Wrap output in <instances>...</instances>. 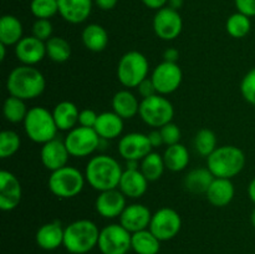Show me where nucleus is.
Returning <instances> with one entry per match:
<instances>
[{"label": "nucleus", "instance_id": "1", "mask_svg": "<svg viewBox=\"0 0 255 254\" xmlns=\"http://www.w3.org/2000/svg\"><path fill=\"white\" fill-rule=\"evenodd\" d=\"M124 169L117 159L107 154H97L92 157L85 168L86 182L95 191L104 192L119 188Z\"/></svg>", "mask_w": 255, "mask_h": 254}, {"label": "nucleus", "instance_id": "2", "mask_svg": "<svg viewBox=\"0 0 255 254\" xmlns=\"http://www.w3.org/2000/svg\"><path fill=\"white\" fill-rule=\"evenodd\" d=\"M46 87V81L40 70L29 65H20L11 70L6 80V90L11 96L24 100L39 97Z\"/></svg>", "mask_w": 255, "mask_h": 254}, {"label": "nucleus", "instance_id": "3", "mask_svg": "<svg viewBox=\"0 0 255 254\" xmlns=\"http://www.w3.org/2000/svg\"><path fill=\"white\" fill-rule=\"evenodd\" d=\"M100 229L90 219H79L65 227L64 247L71 254H86L97 247Z\"/></svg>", "mask_w": 255, "mask_h": 254}, {"label": "nucleus", "instance_id": "4", "mask_svg": "<svg viewBox=\"0 0 255 254\" xmlns=\"http://www.w3.org/2000/svg\"><path fill=\"white\" fill-rule=\"evenodd\" d=\"M246 166V154L237 146H221L207 157V168L216 178L232 179Z\"/></svg>", "mask_w": 255, "mask_h": 254}, {"label": "nucleus", "instance_id": "5", "mask_svg": "<svg viewBox=\"0 0 255 254\" xmlns=\"http://www.w3.org/2000/svg\"><path fill=\"white\" fill-rule=\"evenodd\" d=\"M24 129L32 142L41 144L56 138L59 131L52 112L42 106H35L29 110L24 120Z\"/></svg>", "mask_w": 255, "mask_h": 254}, {"label": "nucleus", "instance_id": "6", "mask_svg": "<svg viewBox=\"0 0 255 254\" xmlns=\"http://www.w3.org/2000/svg\"><path fill=\"white\" fill-rule=\"evenodd\" d=\"M85 182H86L85 173L75 167L65 166L51 172L47 186L54 196L69 199L81 193L85 187Z\"/></svg>", "mask_w": 255, "mask_h": 254}, {"label": "nucleus", "instance_id": "7", "mask_svg": "<svg viewBox=\"0 0 255 254\" xmlns=\"http://www.w3.org/2000/svg\"><path fill=\"white\" fill-rule=\"evenodd\" d=\"M149 64L147 57L139 51H128L120 59L117 65V79L127 89L138 86L148 77Z\"/></svg>", "mask_w": 255, "mask_h": 254}, {"label": "nucleus", "instance_id": "8", "mask_svg": "<svg viewBox=\"0 0 255 254\" xmlns=\"http://www.w3.org/2000/svg\"><path fill=\"white\" fill-rule=\"evenodd\" d=\"M138 115L146 125L153 128H161L164 125L172 122L174 117V107L163 95L156 94L147 99H142Z\"/></svg>", "mask_w": 255, "mask_h": 254}, {"label": "nucleus", "instance_id": "9", "mask_svg": "<svg viewBox=\"0 0 255 254\" xmlns=\"http://www.w3.org/2000/svg\"><path fill=\"white\" fill-rule=\"evenodd\" d=\"M97 248L102 254H127L132 249V233L120 223L109 224L100 231Z\"/></svg>", "mask_w": 255, "mask_h": 254}, {"label": "nucleus", "instance_id": "10", "mask_svg": "<svg viewBox=\"0 0 255 254\" xmlns=\"http://www.w3.org/2000/svg\"><path fill=\"white\" fill-rule=\"evenodd\" d=\"M64 141L70 156L84 158L92 154L99 148L102 139L95 131V128L77 126L69 131Z\"/></svg>", "mask_w": 255, "mask_h": 254}, {"label": "nucleus", "instance_id": "11", "mask_svg": "<svg viewBox=\"0 0 255 254\" xmlns=\"http://www.w3.org/2000/svg\"><path fill=\"white\" fill-rule=\"evenodd\" d=\"M182 228V218L179 213L169 207H163L154 212L148 229L161 242L173 239Z\"/></svg>", "mask_w": 255, "mask_h": 254}, {"label": "nucleus", "instance_id": "12", "mask_svg": "<svg viewBox=\"0 0 255 254\" xmlns=\"http://www.w3.org/2000/svg\"><path fill=\"white\" fill-rule=\"evenodd\" d=\"M157 94L169 95L179 89L183 80V72L177 62L163 61L157 65L151 75Z\"/></svg>", "mask_w": 255, "mask_h": 254}, {"label": "nucleus", "instance_id": "13", "mask_svg": "<svg viewBox=\"0 0 255 254\" xmlns=\"http://www.w3.org/2000/svg\"><path fill=\"white\" fill-rule=\"evenodd\" d=\"M183 29V21L177 10L164 6L157 10L153 17L154 34L164 41H171L181 35Z\"/></svg>", "mask_w": 255, "mask_h": 254}, {"label": "nucleus", "instance_id": "14", "mask_svg": "<svg viewBox=\"0 0 255 254\" xmlns=\"http://www.w3.org/2000/svg\"><path fill=\"white\" fill-rule=\"evenodd\" d=\"M153 147L151 146L148 136L142 132H131L121 137L119 142V153L126 161L141 162Z\"/></svg>", "mask_w": 255, "mask_h": 254}, {"label": "nucleus", "instance_id": "15", "mask_svg": "<svg viewBox=\"0 0 255 254\" xmlns=\"http://www.w3.org/2000/svg\"><path fill=\"white\" fill-rule=\"evenodd\" d=\"M126 207V196L119 188L100 192L95 201L96 212L106 219L120 218Z\"/></svg>", "mask_w": 255, "mask_h": 254}, {"label": "nucleus", "instance_id": "16", "mask_svg": "<svg viewBox=\"0 0 255 254\" xmlns=\"http://www.w3.org/2000/svg\"><path fill=\"white\" fill-rule=\"evenodd\" d=\"M21 184L17 177L9 171L0 172V209L14 211L21 201Z\"/></svg>", "mask_w": 255, "mask_h": 254}, {"label": "nucleus", "instance_id": "17", "mask_svg": "<svg viewBox=\"0 0 255 254\" xmlns=\"http://www.w3.org/2000/svg\"><path fill=\"white\" fill-rule=\"evenodd\" d=\"M153 214L148 207L141 203L128 204L120 216V224L126 228L129 233L148 229Z\"/></svg>", "mask_w": 255, "mask_h": 254}, {"label": "nucleus", "instance_id": "18", "mask_svg": "<svg viewBox=\"0 0 255 254\" xmlns=\"http://www.w3.org/2000/svg\"><path fill=\"white\" fill-rule=\"evenodd\" d=\"M15 56L22 65L34 66L46 56V44L35 36H25L15 45Z\"/></svg>", "mask_w": 255, "mask_h": 254}, {"label": "nucleus", "instance_id": "19", "mask_svg": "<svg viewBox=\"0 0 255 254\" xmlns=\"http://www.w3.org/2000/svg\"><path fill=\"white\" fill-rule=\"evenodd\" d=\"M69 157L70 153L67 151L65 141L59 138H54L44 143L41 151H40V158H41L42 164L45 168L51 172L67 166Z\"/></svg>", "mask_w": 255, "mask_h": 254}, {"label": "nucleus", "instance_id": "20", "mask_svg": "<svg viewBox=\"0 0 255 254\" xmlns=\"http://www.w3.org/2000/svg\"><path fill=\"white\" fill-rule=\"evenodd\" d=\"M65 228H62L61 222L54 221L45 223L37 229L35 234L36 244L44 251H55L59 247L64 246Z\"/></svg>", "mask_w": 255, "mask_h": 254}, {"label": "nucleus", "instance_id": "21", "mask_svg": "<svg viewBox=\"0 0 255 254\" xmlns=\"http://www.w3.org/2000/svg\"><path fill=\"white\" fill-rule=\"evenodd\" d=\"M148 179L139 169H125L120 181L119 189L126 198L137 199L147 192Z\"/></svg>", "mask_w": 255, "mask_h": 254}, {"label": "nucleus", "instance_id": "22", "mask_svg": "<svg viewBox=\"0 0 255 254\" xmlns=\"http://www.w3.org/2000/svg\"><path fill=\"white\" fill-rule=\"evenodd\" d=\"M59 14L70 24L87 20L92 10V0H57Z\"/></svg>", "mask_w": 255, "mask_h": 254}, {"label": "nucleus", "instance_id": "23", "mask_svg": "<svg viewBox=\"0 0 255 254\" xmlns=\"http://www.w3.org/2000/svg\"><path fill=\"white\" fill-rule=\"evenodd\" d=\"M236 189L232 179L214 178L206 196L209 203L214 207H226L233 201Z\"/></svg>", "mask_w": 255, "mask_h": 254}, {"label": "nucleus", "instance_id": "24", "mask_svg": "<svg viewBox=\"0 0 255 254\" xmlns=\"http://www.w3.org/2000/svg\"><path fill=\"white\" fill-rule=\"evenodd\" d=\"M95 131L97 132L101 139H115L121 136L124 132V119L116 112L107 111L99 115Z\"/></svg>", "mask_w": 255, "mask_h": 254}, {"label": "nucleus", "instance_id": "25", "mask_svg": "<svg viewBox=\"0 0 255 254\" xmlns=\"http://www.w3.org/2000/svg\"><path fill=\"white\" fill-rule=\"evenodd\" d=\"M138 99L129 90H120L112 97V109L121 119H133L139 111Z\"/></svg>", "mask_w": 255, "mask_h": 254}, {"label": "nucleus", "instance_id": "26", "mask_svg": "<svg viewBox=\"0 0 255 254\" xmlns=\"http://www.w3.org/2000/svg\"><path fill=\"white\" fill-rule=\"evenodd\" d=\"M80 111L76 105L71 101H61L52 110L56 126L60 131H71L79 125Z\"/></svg>", "mask_w": 255, "mask_h": 254}, {"label": "nucleus", "instance_id": "27", "mask_svg": "<svg viewBox=\"0 0 255 254\" xmlns=\"http://www.w3.org/2000/svg\"><path fill=\"white\" fill-rule=\"evenodd\" d=\"M216 177L208 168H196L189 171L183 179L184 188L194 194H206Z\"/></svg>", "mask_w": 255, "mask_h": 254}, {"label": "nucleus", "instance_id": "28", "mask_svg": "<svg viewBox=\"0 0 255 254\" xmlns=\"http://www.w3.org/2000/svg\"><path fill=\"white\" fill-rule=\"evenodd\" d=\"M82 44L92 52H101L109 45V34L104 26L99 24H90L82 30Z\"/></svg>", "mask_w": 255, "mask_h": 254}, {"label": "nucleus", "instance_id": "29", "mask_svg": "<svg viewBox=\"0 0 255 254\" xmlns=\"http://www.w3.org/2000/svg\"><path fill=\"white\" fill-rule=\"evenodd\" d=\"M163 159L167 169L172 172H181L188 167L189 152L184 144H172V146H167L163 153Z\"/></svg>", "mask_w": 255, "mask_h": 254}, {"label": "nucleus", "instance_id": "30", "mask_svg": "<svg viewBox=\"0 0 255 254\" xmlns=\"http://www.w3.org/2000/svg\"><path fill=\"white\" fill-rule=\"evenodd\" d=\"M22 39V24L16 16L4 15L0 20V42L6 46L16 45Z\"/></svg>", "mask_w": 255, "mask_h": 254}, {"label": "nucleus", "instance_id": "31", "mask_svg": "<svg viewBox=\"0 0 255 254\" xmlns=\"http://www.w3.org/2000/svg\"><path fill=\"white\" fill-rule=\"evenodd\" d=\"M161 241L149 229L132 233V251L136 254H158Z\"/></svg>", "mask_w": 255, "mask_h": 254}, {"label": "nucleus", "instance_id": "32", "mask_svg": "<svg viewBox=\"0 0 255 254\" xmlns=\"http://www.w3.org/2000/svg\"><path fill=\"white\" fill-rule=\"evenodd\" d=\"M164 169H166V164H164L163 156L157 152H151L139 162V171L148 179V182L158 181L163 174Z\"/></svg>", "mask_w": 255, "mask_h": 254}, {"label": "nucleus", "instance_id": "33", "mask_svg": "<svg viewBox=\"0 0 255 254\" xmlns=\"http://www.w3.org/2000/svg\"><path fill=\"white\" fill-rule=\"evenodd\" d=\"M46 56L54 62L67 61L71 57V45L66 39L60 36H52L46 42Z\"/></svg>", "mask_w": 255, "mask_h": 254}, {"label": "nucleus", "instance_id": "34", "mask_svg": "<svg viewBox=\"0 0 255 254\" xmlns=\"http://www.w3.org/2000/svg\"><path fill=\"white\" fill-rule=\"evenodd\" d=\"M2 112H4V117L7 122L19 124V122H24L29 110L26 109L24 100L10 95L5 100L4 106H2Z\"/></svg>", "mask_w": 255, "mask_h": 254}, {"label": "nucleus", "instance_id": "35", "mask_svg": "<svg viewBox=\"0 0 255 254\" xmlns=\"http://www.w3.org/2000/svg\"><path fill=\"white\" fill-rule=\"evenodd\" d=\"M252 27L251 17L247 15L242 14V12H236V14L231 15L226 22L227 32L231 35L234 39H242L246 37L249 34Z\"/></svg>", "mask_w": 255, "mask_h": 254}, {"label": "nucleus", "instance_id": "36", "mask_svg": "<svg viewBox=\"0 0 255 254\" xmlns=\"http://www.w3.org/2000/svg\"><path fill=\"white\" fill-rule=\"evenodd\" d=\"M194 148L198 154L208 157L217 149V136L212 129L202 128L194 137Z\"/></svg>", "mask_w": 255, "mask_h": 254}, {"label": "nucleus", "instance_id": "37", "mask_svg": "<svg viewBox=\"0 0 255 254\" xmlns=\"http://www.w3.org/2000/svg\"><path fill=\"white\" fill-rule=\"evenodd\" d=\"M21 139L15 131L5 129L0 133V157L1 158H9L14 156L20 148Z\"/></svg>", "mask_w": 255, "mask_h": 254}, {"label": "nucleus", "instance_id": "38", "mask_svg": "<svg viewBox=\"0 0 255 254\" xmlns=\"http://www.w3.org/2000/svg\"><path fill=\"white\" fill-rule=\"evenodd\" d=\"M30 10L36 19H50L59 12L57 0H32Z\"/></svg>", "mask_w": 255, "mask_h": 254}, {"label": "nucleus", "instance_id": "39", "mask_svg": "<svg viewBox=\"0 0 255 254\" xmlns=\"http://www.w3.org/2000/svg\"><path fill=\"white\" fill-rule=\"evenodd\" d=\"M241 92L248 104L255 106V67L249 70L242 79Z\"/></svg>", "mask_w": 255, "mask_h": 254}, {"label": "nucleus", "instance_id": "40", "mask_svg": "<svg viewBox=\"0 0 255 254\" xmlns=\"http://www.w3.org/2000/svg\"><path fill=\"white\" fill-rule=\"evenodd\" d=\"M162 134V138H163V143L166 146H172V144L179 143V139H181V129L173 122H169V124L164 125L159 128Z\"/></svg>", "mask_w": 255, "mask_h": 254}, {"label": "nucleus", "instance_id": "41", "mask_svg": "<svg viewBox=\"0 0 255 254\" xmlns=\"http://www.w3.org/2000/svg\"><path fill=\"white\" fill-rule=\"evenodd\" d=\"M52 35V24L49 19H36L32 25V36L46 42Z\"/></svg>", "mask_w": 255, "mask_h": 254}, {"label": "nucleus", "instance_id": "42", "mask_svg": "<svg viewBox=\"0 0 255 254\" xmlns=\"http://www.w3.org/2000/svg\"><path fill=\"white\" fill-rule=\"evenodd\" d=\"M97 119H99V114L91 109H85L80 111L79 115V126L87 127V128H95Z\"/></svg>", "mask_w": 255, "mask_h": 254}, {"label": "nucleus", "instance_id": "43", "mask_svg": "<svg viewBox=\"0 0 255 254\" xmlns=\"http://www.w3.org/2000/svg\"><path fill=\"white\" fill-rule=\"evenodd\" d=\"M137 91H138L139 96H141L142 99H147V97H151L157 94L156 87H154L151 77H147L146 80H143V81L137 86Z\"/></svg>", "mask_w": 255, "mask_h": 254}, {"label": "nucleus", "instance_id": "44", "mask_svg": "<svg viewBox=\"0 0 255 254\" xmlns=\"http://www.w3.org/2000/svg\"><path fill=\"white\" fill-rule=\"evenodd\" d=\"M239 12L252 17L255 16V0H234Z\"/></svg>", "mask_w": 255, "mask_h": 254}, {"label": "nucleus", "instance_id": "45", "mask_svg": "<svg viewBox=\"0 0 255 254\" xmlns=\"http://www.w3.org/2000/svg\"><path fill=\"white\" fill-rule=\"evenodd\" d=\"M147 136H148V139L149 142H151V146L153 147V148H157V147L162 146L163 143V138H162V134H161V131L158 129H152L151 132H148L147 133Z\"/></svg>", "mask_w": 255, "mask_h": 254}, {"label": "nucleus", "instance_id": "46", "mask_svg": "<svg viewBox=\"0 0 255 254\" xmlns=\"http://www.w3.org/2000/svg\"><path fill=\"white\" fill-rule=\"evenodd\" d=\"M179 59V51L174 47H168L166 51L163 52V60L168 62H177Z\"/></svg>", "mask_w": 255, "mask_h": 254}, {"label": "nucleus", "instance_id": "47", "mask_svg": "<svg viewBox=\"0 0 255 254\" xmlns=\"http://www.w3.org/2000/svg\"><path fill=\"white\" fill-rule=\"evenodd\" d=\"M144 5L149 9H154V10H159L162 7H164V5L168 2V0H142Z\"/></svg>", "mask_w": 255, "mask_h": 254}, {"label": "nucleus", "instance_id": "48", "mask_svg": "<svg viewBox=\"0 0 255 254\" xmlns=\"http://www.w3.org/2000/svg\"><path fill=\"white\" fill-rule=\"evenodd\" d=\"M97 6L102 10H111L116 6L117 0H95Z\"/></svg>", "mask_w": 255, "mask_h": 254}, {"label": "nucleus", "instance_id": "49", "mask_svg": "<svg viewBox=\"0 0 255 254\" xmlns=\"http://www.w3.org/2000/svg\"><path fill=\"white\" fill-rule=\"evenodd\" d=\"M248 196L251 198V201L255 204V177L251 181L248 186Z\"/></svg>", "mask_w": 255, "mask_h": 254}, {"label": "nucleus", "instance_id": "50", "mask_svg": "<svg viewBox=\"0 0 255 254\" xmlns=\"http://www.w3.org/2000/svg\"><path fill=\"white\" fill-rule=\"evenodd\" d=\"M182 5H183V0H168V6L177 10V11H178V9H181Z\"/></svg>", "mask_w": 255, "mask_h": 254}, {"label": "nucleus", "instance_id": "51", "mask_svg": "<svg viewBox=\"0 0 255 254\" xmlns=\"http://www.w3.org/2000/svg\"><path fill=\"white\" fill-rule=\"evenodd\" d=\"M126 169H139V161H126Z\"/></svg>", "mask_w": 255, "mask_h": 254}, {"label": "nucleus", "instance_id": "52", "mask_svg": "<svg viewBox=\"0 0 255 254\" xmlns=\"http://www.w3.org/2000/svg\"><path fill=\"white\" fill-rule=\"evenodd\" d=\"M6 47H7L6 45L0 42V60H1V61H4L5 60V51H6Z\"/></svg>", "mask_w": 255, "mask_h": 254}, {"label": "nucleus", "instance_id": "53", "mask_svg": "<svg viewBox=\"0 0 255 254\" xmlns=\"http://www.w3.org/2000/svg\"><path fill=\"white\" fill-rule=\"evenodd\" d=\"M251 222H252V226L255 228V208L252 211V214H251Z\"/></svg>", "mask_w": 255, "mask_h": 254}]
</instances>
